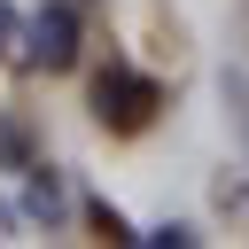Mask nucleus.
<instances>
[{
  "mask_svg": "<svg viewBox=\"0 0 249 249\" xmlns=\"http://www.w3.org/2000/svg\"><path fill=\"white\" fill-rule=\"evenodd\" d=\"M140 241H156V249H195L202 233H195V226H179V218H163V226H156V233H140Z\"/></svg>",
  "mask_w": 249,
  "mask_h": 249,
  "instance_id": "423d86ee",
  "label": "nucleus"
},
{
  "mask_svg": "<svg viewBox=\"0 0 249 249\" xmlns=\"http://www.w3.org/2000/svg\"><path fill=\"white\" fill-rule=\"evenodd\" d=\"M8 39H16V8L0 0V47H8Z\"/></svg>",
  "mask_w": 249,
  "mask_h": 249,
  "instance_id": "0eeeda50",
  "label": "nucleus"
},
{
  "mask_svg": "<svg viewBox=\"0 0 249 249\" xmlns=\"http://www.w3.org/2000/svg\"><path fill=\"white\" fill-rule=\"evenodd\" d=\"M156 109H163V86H156V78H140L132 62H109V70L93 78V117H101L109 132H140Z\"/></svg>",
  "mask_w": 249,
  "mask_h": 249,
  "instance_id": "f257e3e1",
  "label": "nucleus"
},
{
  "mask_svg": "<svg viewBox=\"0 0 249 249\" xmlns=\"http://www.w3.org/2000/svg\"><path fill=\"white\" fill-rule=\"evenodd\" d=\"M23 210H31L39 226H54V218L70 210V195H62V171H54V163H31V171H23Z\"/></svg>",
  "mask_w": 249,
  "mask_h": 249,
  "instance_id": "7ed1b4c3",
  "label": "nucleus"
},
{
  "mask_svg": "<svg viewBox=\"0 0 249 249\" xmlns=\"http://www.w3.org/2000/svg\"><path fill=\"white\" fill-rule=\"evenodd\" d=\"M23 39H31V70H70L78 62V0H47L23 23Z\"/></svg>",
  "mask_w": 249,
  "mask_h": 249,
  "instance_id": "f03ea898",
  "label": "nucleus"
},
{
  "mask_svg": "<svg viewBox=\"0 0 249 249\" xmlns=\"http://www.w3.org/2000/svg\"><path fill=\"white\" fill-rule=\"evenodd\" d=\"M31 163H39V156H31V124L0 109V171H31Z\"/></svg>",
  "mask_w": 249,
  "mask_h": 249,
  "instance_id": "20e7f679",
  "label": "nucleus"
},
{
  "mask_svg": "<svg viewBox=\"0 0 249 249\" xmlns=\"http://www.w3.org/2000/svg\"><path fill=\"white\" fill-rule=\"evenodd\" d=\"M86 218H93V233H101V241H140V233L124 226V210H117V202H86Z\"/></svg>",
  "mask_w": 249,
  "mask_h": 249,
  "instance_id": "39448f33",
  "label": "nucleus"
}]
</instances>
